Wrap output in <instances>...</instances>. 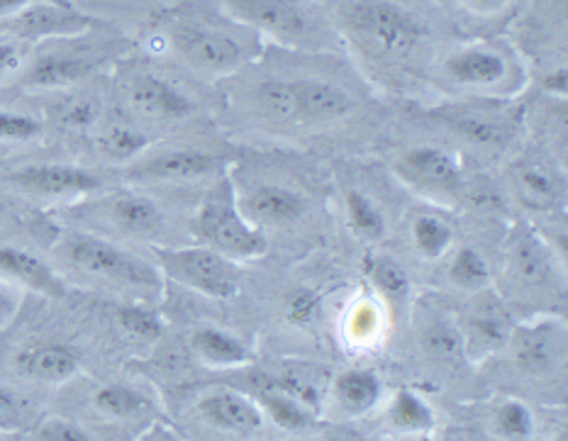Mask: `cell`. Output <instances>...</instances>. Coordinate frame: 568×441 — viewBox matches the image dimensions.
<instances>
[{
    "label": "cell",
    "mask_w": 568,
    "mask_h": 441,
    "mask_svg": "<svg viewBox=\"0 0 568 441\" xmlns=\"http://www.w3.org/2000/svg\"><path fill=\"white\" fill-rule=\"evenodd\" d=\"M225 158L197 150V146H176L152 156H140L125 168V178L134 183H191L222 176Z\"/></svg>",
    "instance_id": "cell-14"
},
{
    "label": "cell",
    "mask_w": 568,
    "mask_h": 441,
    "mask_svg": "<svg viewBox=\"0 0 568 441\" xmlns=\"http://www.w3.org/2000/svg\"><path fill=\"white\" fill-rule=\"evenodd\" d=\"M541 89H545L547 93L551 95H566V66L559 64L549 69L545 76H541Z\"/></svg>",
    "instance_id": "cell-46"
},
{
    "label": "cell",
    "mask_w": 568,
    "mask_h": 441,
    "mask_svg": "<svg viewBox=\"0 0 568 441\" xmlns=\"http://www.w3.org/2000/svg\"><path fill=\"white\" fill-rule=\"evenodd\" d=\"M37 439L40 441H93V437L81 430L77 422L61 420V418H49L40 424L37 430Z\"/></svg>",
    "instance_id": "cell-42"
},
{
    "label": "cell",
    "mask_w": 568,
    "mask_h": 441,
    "mask_svg": "<svg viewBox=\"0 0 568 441\" xmlns=\"http://www.w3.org/2000/svg\"><path fill=\"white\" fill-rule=\"evenodd\" d=\"M439 83L476 101H503L523 89V66L500 42H466L449 49L437 64Z\"/></svg>",
    "instance_id": "cell-6"
},
{
    "label": "cell",
    "mask_w": 568,
    "mask_h": 441,
    "mask_svg": "<svg viewBox=\"0 0 568 441\" xmlns=\"http://www.w3.org/2000/svg\"><path fill=\"white\" fill-rule=\"evenodd\" d=\"M493 420H496V432L505 441H527L535 432L532 412H529L520 400L500 402L496 414H493Z\"/></svg>",
    "instance_id": "cell-37"
},
{
    "label": "cell",
    "mask_w": 568,
    "mask_h": 441,
    "mask_svg": "<svg viewBox=\"0 0 568 441\" xmlns=\"http://www.w3.org/2000/svg\"><path fill=\"white\" fill-rule=\"evenodd\" d=\"M423 345L427 357L442 366H462L468 359L462 329L449 320H444V317H439V320L425 329Z\"/></svg>",
    "instance_id": "cell-30"
},
{
    "label": "cell",
    "mask_w": 568,
    "mask_h": 441,
    "mask_svg": "<svg viewBox=\"0 0 568 441\" xmlns=\"http://www.w3.org/2000/svg\"><path fill=\"white\" fill-rule=\"evenodd\" d=\"M429 117L439 122L452 137L480 152H503L517 134V117L498 103H449L429 110Z\"/></svg>",
    "instance_id": "cell-11"
},
{
    "label": "cell",
    "mask_w": 568,
    "mask_h": 441,
    "mask_svg": "<svg viewBox=\"0 0 568 441\" xmlns=\"http://www.w3.org/2000/svg\"><path fill=\"white\" fill-rule=\"evenodd\" d=\"M125 49L128 42L113 32L108 34L105 22L79 37L42 42L18 73L20 85L32 91H59L79 85L95 71L118 61Z\"/></svg>",
    "instance_id": "cell-4"
},
{
    "label": "cell",
    "mask_w": 568,
    "mask_h": 441,
    "mask_svg": "<svg viewBox=\"0 0 568 441\" xmlns=\"http://www.w3.org/2000/svg\"><path fill=\"white\" fill-rule=\"evenodd\" d=\"M344 217H347L352 235L368 244L381 242L388 232L386 213H383L378 203L374 198H368L364 191L349 188L344 193Z\"/></svg>",
    "instance_id": "cell-28"
},
{
    "label": "cell",
    "mask_w": 568,
    "mask_h": 441,
    "mask_svg": "<svg viewBox=\"0 0 568 441\" xmlns=\"http://www.w3.org/2000/svg\"><path fill=\"white\" fill-rule=\"evenodd\" d=\"M95 150L108 164H134L150 150V134L128 117H108L95 125Z\"/></svg>",
    "instance_id": "cell-24"
},
{
    "label": "cell",
    "mask_w": 568,
    "mask_h": 441,
    "mask_svg": "<svg viewBox=\"0 0 568 441\" xmlns=\"http://www.w3.org/2000/svg\"><path fill=\"white\" fill-rule=\"evenodd\" d=\"M347 335L356 345H372L383 335V308L376 298L364 296L354 300L347 312Z\"/></svg>",
    "instance_id": "cell-36"
},
{
    "label": "cell",
    "mask_w": 568,
    "mask_h": 441,
    "mask_svg": "<svg viewBox=\"0 0 568 441\" xmlns=\"http://www.w3.org/2000/svg\"><path fill=\"white\" fill-rule=\"evenodd\" d=\"M197 412H201V418L207 424L232 434H254L262 430L264 424L262 410H258L246 396L227 388L213 390V393L197 400Z\"/></svg>",
    "instance_id": "cell-21"
},
{
    "label": "cell",
    "mask_w": 568,
    "mask_h": 441,
    "mask_svg": "<svg viewBox=\"0 0 568 441\" xmlns=\"http://www.w3.org/2000/svg\"><path fill=\"white\" fill-rule=\"evenodd\" d=\"M388 418L395 430L410 434H423L429 430L432 422H435L432 420V410L427 408V402L415 396L413 390H400V393H395Z\"/></svg>",
    "instance_id": "cell-35"
},
{
    "label": "cell",
    "mask_w": 568,
    "mask_h": 441,
    "mask_svg": "<svg viewBox=\"0 0 568 441\" xmlns=\"http://www.w3.org/2000/svg\"><path fill=\"white\" fill-rule=\"evenodd\" d=\"M44 125L37 117L18 110H0V142L3 144H28L40 140Z\"/></svg>",
    "instance_id": "cell-38"
},
{
    "label": "cell",
    "mask_w": 568,
    "mask_h": 441,
    "mask_svg": "<svg viewBox=\"0 0 568 441\" xmlns=\"http://www.w3.org/2000/svg\"><path fill=\"white\" fill-rule=\"evenodd\" d=\"M335 28L374 69L407 71L429 52V24L398 0H347Z\"/></svg>",
    "instance_id": "cell-2"
},
{
    "label": "cell",
    "mask_w": 568,
    "mask_h": 441,
    "mask_svg": "<svg viewBox=\"0 0 568 441\" xmlns=\"http://www.w3.org/2000/svg\"><path fill=\"white\" fill-rule=\"evenodd\" d=\"M103 20L79 10L71 0H37L16 18L0 22V30L20 44H42L49 40H67L95 30Z\"/></svg>",
    "instance_id": "cell-13"
},
{
    "label": "cell",
    "mask_w": 568,
    "mask_h": 441,
    "mask_svg": "<svg viewBox=\"0 0 568 441\" xmlns=\"http://www.w3.org/2000/svg\"><path fill=\"white\" fill-rule=\"evenodd\" d=\"M159 274L213 300H230L240 293V266L215 249L193 247H154Z\"/></svg>",
    "instance_id": "cell-9"
},
{
    "label": "cell",
    "mask_w": 568,
    "mask_h": 441,
    "mask_svg": "<svg viewBox=\"0 0 568 441\" xmlns=\"http://www.w3.org/2000/svg\"><path fill=\"white\" fill-rule=\"evenodd\" d=\"M320 308H323L320 293L305 286L293 288L286 300H283V315H286V320L295 327H311L317 320Z\"/></svg>",
    "instance_id": "cell-39"
},
{
    "label": "cell",
    "mask_w": 568,
    "mask_h": 441,
    "mask_svg": "<svg viewBox=\"0 0 568 441\" xmlns=\"http://www.w3.org/2000/svg\"><path fill=\"white\" fill-rule=\"evenodd\" d=\"M191 232L203 247L215 249L230 261H252L268 252L266 232L244 217L237 203V186L222 174L203 195L191 219Z\"/></svg>",
    "instance_id": "cell-7"
},
{
    "label": "cell",
    "mask_w": 568,
    "mask_h": 441,
    "mask_svg": "<svg viewBox=\"0 0 568 441\" xmlns=\"http://www.w3.org/2000/svg\"><path fill=\"white\" fill-rule=\"evenodd\" d=\"M466 12H471L474 18L490 20L503 16L505 10L513 6V0H456Z\"/></svg>",
    "instance_id": "cell-44"
},
{
    "label": "cell",
    "mask_w": 568,
    "mask_h": 441,
    "mask_svg": "<svg viewBox=\"0 0 568 441\" xmlns=\"http://www.w3.org/2000/svg\"><path fill=\"white\" fill-rule=\"evenodd\" d=\"M118 322L122 325L128 335L140 337V339H156L162 335V320L159 315L142 308V305H125V308L118 310Z\"/></svg>",
    "instance_id": "cell-41"
},
{
    "label": "cell",
    "mask_w": 568,
    "mask_h": 441,
    "mask_svg": "<svg viewBox=\"0 0 568 441\" xmlns=\"http://www.w3.org/2000/svg\"><path fill=\"white\" fill-rule=\"evenodd\" d=\"M447 276L454 286L471 293L488 290L493 280L490 264L476 247H462L456 252L447 266Z\"/></svg>",
    "instance_id": "cell-32"
},
{
    "label": "cell",
    "mask_w": 568,
    "mask_h": 441,
    "mask_svg": "<svg viewBox=\"0 0 568 441\" xmlns=\"http://www.w3.org/2000/svg\"><path fill=\"white\" fill-rule=\"evenodd\" d=\"M237 203L244 217L258 229L293 227L305 215V198L288 183L258 181L244 193L237 191Z\"/></svg>",
    "instance_id": "cell-17"
},
{
    "label": "cell",
    "mask_w": 568,
    "mask_h": 441,
    "mask_svg": "<svg viewBox=\"0 0 568 441\" xmlns=\"http://www.w3.org/2000/svg\"><path fill=\"white\" fill-rule=\"evenodd\" d=\"M16 369L40 383H67L79 371V357L64 345H44L18 353Z\"/></svg>",
    "instance_id": "cell-25"
},
{
    "label": "cell",
    "mask_w": 568,
    "mask_h": 441,
    "mask_svg": "<svg viewBox=\"0 0 568 441\" xmlns=\"http://www.w3.org/2000/svg\"><path fill=\"white\" fill-rule=\"evenodd\" d=\"M93 408L110 420H132L146 410V398L128 386H103L93 396Z\"/></svg>",
    "instance_id": "cell-34"
},
{
    "label": "cell",
    "mask_w": 568,
    "mask_h": 441,
    "mask_svg": "<svg viewBox=\"0 0 568 441\" xmlns=\"http://www.w3.org/2000/svg\"><path fill=\"white\" fill-rule=\"evenodd\" d=\"M393 174L403 186L435 205H452L464 188L459 158L444 146H413L395 158Z\"/></svg>",
    "instance_id": "cell-10"
},
{
    "label": "cell",
    "mask_w": 568,
    "mask_h": 441,
    "mask_svg": "<svg viewBox=\"0 0 568 441\" xmlns=\"http://www.w3.org/2000/svg\"><path fill=\"white\" fill-rule=\"evenodd\" d=\"M513 188L517 201L537 213H554L566 201L564 176L541 162H517L513 168Z\"/></svg>",
    "instance_id": "cell-22"
},
{
    "label": "cell",
    "mask_w": 568,
    "mask_h": 441,
    "mask_svg": "<svg viewBox=\"0 0 568 441\" xmlns=\"http://www.w3.org/2000/svg\"><path fill=\"white\" fill-rule=\"evenodd\" d=\"M191 349L197 359L210 366H242L250 363V349L234 335L220 327H201L191 335Z\"/></svg>",
    "instance_id": "cell-26"
},
{
    "label": "cell",
    "mask_w": 568,
    "mask_h": 441,
    "mask_svg": "<svg viewBox=\"0 0 568 441\" xmlns=\"http://www.w3.org/2000/svg\"><path fill=\"white\" fill-rule=\"evenodd\" d=\"M227 16L291 49H339L342 37L315 0H217Z\"/></svg>",
    "instance_id": "cell-5"
},
{
    "label": "cell",
    "mask_w": 568,
    "mask_h": 441,
    "mask_svg": "<svg viewBox=\"0 0 568 441\" xmlns=\"http://www.w3.org/2000/svg\"><path fill=\"white\" fill-rule=\"evenodd\" d=\"M0 181L22 195L40 201H77L103 188V178L93 171L61 162L24 164L6 171Z\"/></svg>",
    "instance_id": "cell-12"
},
{
    "label": "cell",
    "mask_w": 568,
    "mask_h": 441,
    "mask_svg": "<svg viewBox=\"0 0 568 441\" xmlns=\"http://www.w3.org/2000/svg\"><path fill=\"white\" fill-rule=\"evenodd\" d=\"M250 107L268 125L313 130L347 120L356 110V98L344 85L317 76L258 79L250 93Z\"/></svg>",
    "instance_id": "cell-3"
},
{
    "label": "cell",
    "mask_w": 568,
    "mask_h": 441,
    "mask_svg": "<svg viewBox=\"0 0 568 441\" xmlns=\"http://www.w3.org/2000/svg\"><path fill=\"white\" fill-rule=\"evenodd\" d=\"M18 305H20L18 293L8 284H3V278H0V327H6L12 320V315L18 312Z\"/></svg>",
    "instance_id": "cell-45"
},
{
    "label": "cell",
    "mask_w": 568,
    "mask_h": 441,
    "mask_svg": "<svg viewBox=\"0 0 568 441\" xmlns=\"http://www.w3.org/2000/svg\"><path fill=\"white\" fill-rule=\"evenodd\" d=\"M0 278L47 298H64L67 293L64 280L52 266L16 244H0Z\"/></svg>",
    "instance_id": "cell-20"
},
{
    "label": "cell",
    "mask_w": 568,
    "mask_h": 441,
    "mask_svg": "<svg viewBox=\"0 0 568 441\" xmlns=\"http://www.w3.org/2000/svg\"><path fill=\"white\" fill-rule=\"evenodd\" d=\"M262 408L268 414L271 420H274L283 430H291V432H301L307 430V427L313 424V410L305 408L301 400H295L293 396L283 393L281 388H268L264 390L262 396Z\"/></svg>",
    "instance_id": "cell-33"
},
{
    "label": "cell",
    "mask_w": 568,
    "mask_h": 441,
    "mask_svg": "<svg viewBox=\"0 0 568 441\" xmlns=\"http://www.w3.org/2000/svg\"><path fill=\"white\" fill-rule=\"evenodd\" d=\"M515 347V359L527 373L547 376L557 371L566 353V335L564 325L557 320H541L515 329L510 335Z\"/></svg>",
    "instance_id": "cell-19"
},
{
    "label": "cell",
    "mask_w": 568,
    "mask_h": 441,
    "mask_svg": "<svg viewBox=\"0 0 568 441\" xmlns=\"http://www.w3.org/2000/svg\"><path fill=\"white\" fill-rule=\"evenodd\" d=\"M554 441H568V439H566V434H564V432H561V434H559V437H557V439H554Z\"/></svg>",
    "instance_id": "cell-48"
},
{
    "label": "cell",
    "mask_w": 568,
    "mask_h": 441,
    "mask_svg": "<svg viewBox=\"0 0 568 441\" xmlns=\"http://www.w3.org/2000/svg\"><path fill=\"white\" fill-rule=\"evenodd\" d=\"M150 32L162 44V54H176L205 79L232 76L264 52V37L227 16L217 0H189L166 8Z\"/></svg>",
    "instance_id": "cell-1"
},
{
    "label": "cell",
    "mask_w": 568,
    "mask_h": 441,
    "mask_svg": "<svg viewBox=\"0 0 568 441\" xmlns=\"http://www.w3.org/2000/svg\"><path fill=\"white\" fill-rule=\"evenodd\" d=\"M551 261H557V254L549 252L539 232L527 225L515 227L508 252V271L513 280H520L523 286H541L551 271Z\"/></svg>",
    "instance_id": "cell-23"
},
{
    "label": "cell",
    "mask_w": 568,
    "mask_h": 441,
    "mask_svg": "<svg viewBox=\"0 0 568 441\" xmlns=\"http://www.w3.org/2000/svg\"><path fill=\"white\" fill-rule=\"evenodd\" d=\"M18 420H20V406H18L16 396L0 388V424L10 427V424H16Z\"/></svg>",
    "instance_id": "cell-47"
},
{
    "label": "cell",
    "mask_w": 568,
    "mask_h": 441,
    "mask_svg": "<svg viewBox=\"0 0 568 441\" xmlns=\"http://www.w3.org/2000/svg\"><path fill=\"white\" fill-rule=\"evenodd\" d=\"M89 215L95 217L98 223L120 232L128 237L140 239H156L164 235L166 217L162 207L150 195L125 191L113 193L108 198L89 205Z\"/></svg>",
    "instance_id": "cell-16"
},
{
    "label": "cell",
    "mask_w": 568,
    "mask_h": 441,
    "mask_svg": "<svg viewBox=\"0 0 568 441\" xmlns=\"http://www.w3.org/2000/svg\"><path fill=\"white\" fill-rule=\"evenodd\" d=\"M57 254L73 271L105 280V284L113 286L132 290H156L159 284H162V274H159L154 264H146L140 256L118 247L115 242L93 235V232H67L59 239Z\"/></svg>",
    "instance_id": "cell-8"
},
{
    "label": "cell",
    "mask_w": 568,
    "mask_h": 441,
    "mask_svg": "<svg viewBox=\"0 0 568 441\" xmlns=\"http://www.w3.org/2000/svg\"><path fill=\"white\" fill-rule=\"evenodd\" d=\"M24 66V49L20 42L8 40L0 42V83L16 76Z\"/></svg>",
    "instance_id": "cell-43"
},
{
    "label": "cell",
    "mask_w": 568,
    "mask_h": 441,
    "mask_svg": "<svg viewBox=\"0 0 568 441\" xmlns=\"http://www.w3.org/2000/svg\"><path fill=\"white\" fill-rule=\"evenodd\" d=\"M122 93L134 113L146 120L179 122L195 113V103L186 91L150 69L130 71L122 81Z\"/></svg>",
    "instance_id": "cell-15"
},
{
    "label": "cell",
    "mask_w": 568,
    "mask_h": 441,
    "mask_svg": "<svg viewBox=\"0 0 568 441\" xmlns=\"http://www.w3.org/2000/svg\"><path fill=\"white\" fill-rule=\"evenodd\" d=\"M101 120L98 103L89 95H71L59 105V122L71 130H91Z\"/></svg>",
    "instance_id": "cell-40"
},
{
    "label": "cell",
    "mask_w": 568,
    "mask_h": 441,
    "mask_svg": "<svg viewBox=\"0 0 568 441\" xmlns=\"http://www.w3.org/2000/svg\"><path fill=\"white\" fill-rule=\"evenodd\" d=\"M366 276L372 280V286L381 298H386L388 302H405L410 298V276H407L405 266L400 261H395L393 256L386 254H374L368 256L366 261Z\"/></svg>",
    "instance_id": "cell-29"
},
{
    "label": "cell",
    "mask_w": 568,
    "mask_h": 441,
    "mask_svg": "<svg viewBox=\"0 0 568 441\" xmlns=\"http://www.w3.org/2000/svg\"><path fill=\"white\" fill-rule=\"evenodd\" d=\"M480 300L464 317L462 337L466 347V357H480V353L496 351L510 341L513 335V322L510 315L505 310L500 298L493 296L490 290L478 293Z\"/></svg>",
    "instance_id": "cell-18"
},
{
    "label": "cell",
    "mask_w": 568,
    "mask_h": 441,
    "mask_svg": "<svg viewBox=\"0 0 568 441\" xmlns=\"http://www.w3.org/2000/svg\"><path fill=\"white\" fill-rule=\"evenodd\" d=\"M456 239V229L439 213H417L410 223V242L419 259L439 261L449 254Z\"/></svg>",
    "instance_id": "cell-27"
},
{
    "label": "cell",
    "mask_w": 568,
    "mask_h": 441,
    "mask_svg": "<svg viewBox=\"0 0 568 441\" xmlns=\"http://www.w3.org/2000/svg\"><path fill=\"white\" fill-rule=\"evenodd\" d=\"M337 400L344 410L359 414L372 410L381 398V381L368 371H347L337 378L335 383Z\"/></svg>",
    "instance_id": "cell-31"
}]
</instances>
